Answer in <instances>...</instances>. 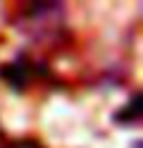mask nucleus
<instances>
[{
  "mask_svg": "<svg viewBox=\"0 0 143 148\" xmlns=\"http://www.w3.org/2000/svg\"><path fill=\"white\" fill-rule=\"evenodd\" d=\"M138 116H141V95L135 93L126 108H120L118 113H116V123H123V125L135 123V121H138Z\"/></svg>",
  "mask_w": 143,
  "mask_h": 148,
  "instance_id": "obj_2",
  "label": "nucleus"
},
{
  "mask_svg": "<svg viewBox=\"0 0 143 148\" xmlns=\"http://www.w3.org/2000/svg\"><path fill=\"white\" fill-rule=\"evenodd\" d=\"M0 75L8 80L13 88H25L28 83H30V75H33V65L28 60H15V63H10V65H5V68H0Z\"/></svg>",
  "mask_w": 143,
  "mask_h": 148,
  "instance_id": "obj_1",
  "label": "nucleus"
},
{
  "mask_svg": "<svg viewBox=\"0 0 143 148\" xmlns=\"http://www.w3.org/2000/svg\"><path fill=\"white\" fill-rule=\"evenodd\" d=\"M8 148H43L38 143V140H33V138H23V140H13Z\"/></svg>",
  "mask_w": 143,
  "mask_h": 148,
  "instance_id": "obj_3",
  "label": "nucleus"
}]
</instances>
